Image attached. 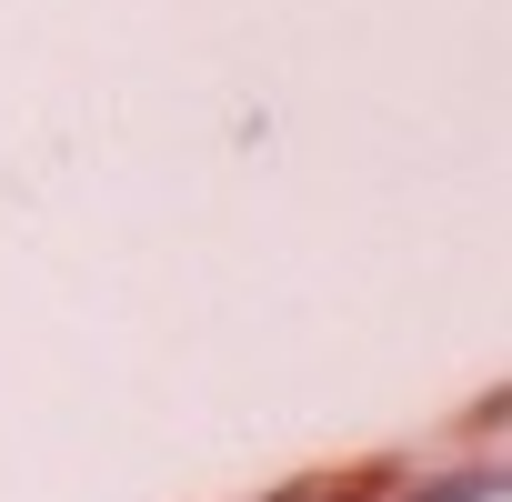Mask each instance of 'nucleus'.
I'll return each instance as SVG.
<instances>
[]
</instances>
